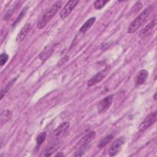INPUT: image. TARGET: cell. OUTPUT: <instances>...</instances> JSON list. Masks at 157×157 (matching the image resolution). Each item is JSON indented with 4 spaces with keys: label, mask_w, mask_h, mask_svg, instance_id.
<instances>
[{
    "label": "cell",
    "mask_w": 157,
    "mask_h": 157,
    "mask_svg": "<svg viewBox=\"0 0 157 157\" xmlns=\"http://www.w3.org/2000/svg\"><path fill=\"white\" fill-rule=\"evenodd\" d=\"M155 9V6L152 4L146 7L130 24L128 28V33L129 34L134 33L146 21L151 13Z\"/></svg>",
    "instance_id": "cell-1"
},
{
    "label": "cell",
    "mask_w": 157,
    "mask_h": 157,
    "mask_svg": "<svg viewBox=\"0 0 157 157\" xmlns=\"http://www.w3.org/2000/svg\"><path fill=\"white\" fill-rule=\"evenodd\" d=\"M148 77V72L145 69L139 71L135 77V83L139 86L144 83Z\"/></svg>",
    "instance_id": "cell-11"
},
{
    "label": "cell",
    "mask_w": 157,
    "mask_h": 157,
    "mask_svg": "<svg viewBox=\"0 0 157 157\" xmlns=\"http://www.w3.org/2000/svg\"><path fill=\"white\" fill-rule=\"evenodd\" d=\"M14 9H15L14 6H12L11 8H10V9L7 11V12L6 13V14L4 15V17H3V19H4V20H7L8 18H9L11 17V15H12V13H13Z\"/></svg>",
    "instance_id": "cell-23"
},
{
    "label": "cell",
    "mask_w": 157,
    "mask_h": 157,
    "mask_svg": "<svg viewBox=\"0 0 157 157\" xmlns=\"http://www.w3.org/2000/svg\"><path fill=\"white\" fill-rule=\"evenodd\" d=\"M113 99V95H109L102 99L98 105V111L99 113H105L110 107Z\"/></svg>",
    "instance_id": "cell-5"
},
{
    "label": "cell",
    "mask_w": 157,
    "mask_h": 157,
    "mask_svg": "<svg viewBox=\"0 0 157 157\" xmlns=\"http://www.w3.org/2000/svg\"><path fill=\"white\" fill-rule=\"evenodd\" d=\"M157 119V112L155 111L153 112L150 113L145 120L140 124L139 126V131L140 132H144L146 129H147L150 126H151Z\"/></svg>",
    "instance_id": "cell-4"
},
{
    "label": "cell",
    "mask_w": 157,
    "mask_h": 157,
    "mask_svg": "<svg viewBox=\"0 0 157 157\" xmlns=\"http://www.w3.org/2000/svg\"><path fill=\"white\" fill-rule=\"evenodd\" d=\"M125 139L123 137H120L117 139L111 145L109 149V155L110 156H115L120 150L121 146L124 144Z\"/></svg>",
    "instance_id": "cell-6"
},
{
    "label": "cell",
    "mask_w": 157,
    "mask_h": 157,
    "mask_svg": "<svg viewBox=\"0 0 157 157\" xmlns=\"http://www.w3.org/2000/svg\"><path fill=\"white\" fill-rule=\"evenodd\" d=\"M113 136L112 134H109L107 136H105L104 138H103L98 144V147L101 148H102L104 147H105L109 142H110L111 141V140L113 139Z\"/></svg>",
    "instance_id": "cell-16"
},
{
    "label": "cell",
    "mask_w": 157,
    "mask_h": 157,
    "mask_svg": "<svg viewBox=\"0 0 157 157\" xmlns=\"http://www.w3.org/2000/svg\"><path fill=\"white\" fill-rule=\"evenodd\" d=\"M31 28V25L30 23L26 24L21 28L20 31L18 33V34L16 37V41L17 42H20L21 41H22L25 39V37H26V36L27 35L28 32L29 31Z\"/></svg>",
    "instance_id": "cell-12"
},
{
    "label": "cell",
    "mask_w": 157,
    "mask_h": 157,
    "mask_svg": "<svg viewBox=\"0 0 157 157\" xmlns=\"http://www.w3.org/2000/svg\"><path fill=\"white\" fill-rule=\"evenodd\" d=\"M109 1L105 0H98L96 1L94 3V7L96 9L99 10L102 9Z\"/></svg>",
    "instance_id": "cell-19"
},
{
    "label": "cell",
    "mask_w": 157,
    "mask_h": 157,
    "mask_svg": "<svg viewBox=\"0 0 157 157\" xmlns=\"http://www.w3.org/2000/svg\"><path fill=\"white\" fill-rule=\"evenodd\" d=\"M59 144L58 142L53 143L50 146H49L45 150V151H44L42 156H51L55 151H56L57 150V149L59 148Z\"/></svg>",
    "instance_id": "cell-14"
},
{
    "label": "cell",
    "mask_w": 157,
    "mask_h": 157,
    "mask_svg": "<svg viewBox=\"0 0 157 157\" xmlns=\"http://www.w3.org/2000/svg\"><path fill=\"white\" fill-rule=\"evenodd\" d=\"M8 59H9V56L7 55V54H6V53H2L0 56L1 66H4L7 63Z\"/></svg>",
    "instance_id": "cell-21"
},
{
    "label": "cell",
    "mask_w": 157,
    "mask_h": 157,
    "mask_svg": "<svg viewBox=\"0 0 157 157\" xmlns=\"http://www.w3.org/2000/svg\"><path fill=\"white\" fill-rule=\"evenodd\" d=\"M26 10H27V7H25V8H24V9L22 10V11H21V12H20V13L19 14L18 17L17 18V19L15 20V21L13 23V24H12V26H13L17 25V24H18V23L21 21V20L22 19V18L24 17V15H25V13H26Z\"/></svg>",
    "instance_id": "cell-20"
},
{
    "label": "cell",
    "mask_w": 157,
    "mask_h": 157,
    "mask_svg": "<svg viewBox=\"0 0 157 157\" xmlns=\"http://www.w3.org/2000/svg\"><path fill=\"white\" fill-rule=\"evenodd\" d=\"M156 25V17L150 22L148 23V25H147L139 33V37L141 39H144L146 37H147L148 35H150L151 34V33L152 32V30L153 29V28H155V26Z\"/></svg>",
    "instance_id": "cell-10"
},
{
    "label": "cell",
    "mask_w": 157,
    "mask_h": 157,
    "mask_svg": "<svg viewBox=\"0 0 157 157\" xmlns=\"http://www.w3.org/2000/svg\"><path fill=\"white\" fill-rule=\"evenodd\" d=\"M16 80V78H13L12 80H10L9 83H7V84L6 85V86L2 88L1 91V99H2L3 96L7 93V92L10 89V88L12 86L13 84L14 83V82Z\"/></svg>",
    "instance_id": "cell-17"
},
{
    "label": "cell",
    "mask_w": 157,
    "mask_h": 157,
    "mask_svg": "<svg viewBox=\"0 0 157 157\" xmlns=\"http://www.w3.org/2000/svg\"><path fill=\"white\" fill-rule=\"evenodd\" d=\"M109 69V68H105L104 70L99 72L97 73L95 75H94L92 78H91L87 82V85L88 86H91L94 85L95 84L99 83L101 80H102L108 74Z\"/></svg>",
    "instance_id": "cell-9"
},
{
    "label": "cell",
    "mask_w": 157,
    "mask_h": 157,
    "mask_svg": "<svg viewBox=\"0 0 157 157\" xmlns=\"http://www.w3.org/2000/svg\"><path fill=\"white\" fill-rule=\"evenodd\" d=\"M12 111L10 110H6L2 112L0 116L1 126H2L8 121H9L12 117Z\"/></svg>",
    "instance_id": "cell-13"
},
{
    "label": "cell",
    "mask_w": 157,
    "mask_h": 157,
    "mask_svg": "<svg viewBox=\"0 0 157 157\" xmlns=\"http://www.w3.org/2000/svg\"><path fill=\"white\" fill-rule=\"evenodd\" d=\"M142 7V3H140V2H137L133 6V7L132 8L131 12H132L133 13H137Z\"/></svg>",
    "instance_id": "cell-22"
},
{
    "label": "cell",
    "mask_w": 157,
    "mask_h": 157,
    "mask_svg": "<svg viewBox=\"0 0 157 157\" xmlns=\"http://www.w3.org/2000/svg\"><path fill=\"white\" fill-rule=\"evenodd\" d=\"M64 156V153H62L61 152H60V153H58L55 155V156Z\"/></svg>",
    "instance_id": "cell-24"
},
{
    "label": "cell",
    "mask_w": 157,
    "mask_h": 157,
    "mask_svg": "<svg viewBox=\"0 0 157 157\" xmlns=\"http://www.w3.org/2000/svg\"><path fill=\"white\" fill-rule=\"evenodd\" d=\"M69 122H64L61 123L52 133V138L54 140L58 139L59 137L63 136L68 130L69 128Z\"/></svg>",
    "instance_id": "cell-7"
},
{
    "label": "cell",
    "mask_w": 157,
    "mask_h": 157,
    "mask_svg": "<svg viewBox=\"0 0 157 157\" xmlns=\"http://www.w3.org/2000/svg\"><path fill=\"white\" fill-rule=\"evenodd\" d=\"M96 21V18L95 17H92L88 19L87 21L85 22V23L80 27V31L82 34H85L94 24V23Z\"/></svg>",
    "instance_id": "cell-15"
},
{
    "label": "cell",
    "mask_w": 157,
    "mask_h": 157,
    "mask_svg": "<svg viewBox=\"0 0 157 157\" xmlns=\"http://www.w3.org/2000/svg\"><path fill=\"white\" fill-rule=\"evenodd\" d=\"M46 136H47L46 132H42L37 136V138H36V148H38L43 144V142L45 140Z\"/></svg>",
    "instance_id": "cell-18"
},
{
    "label": "cell",
    "mask_w": 157,
    "mask_h": 157,
    "mask_svg": "<svg viewBox=\"0 0 157 157\" xmlns=\"http://www.w3.org/2000/svg\"><path fill=\"white\" fill-rule=\"evenodd\" d=\"M96 136V132L94 131H91L86 134L85 136H83L77 143L76 147L79 148L78 150L74 155L75 156H81L80 153H82V155L84 153V151L86 149V147H87L88 144Z\"/></svg>",
    "instance_id": "cell-3"
},
{
    "label": "cell",
    "mask_w": 157,
    "mask_h": 157,
    "mask_svg": "<svg viewBox=\"0 0 157 157\" xmlns=\"http://www.w3.org/2000/svg\"><path fill=\"white\" fill-rule=\"evenodd\" d=\"M62 6V2L58 1L55 2L52 6L48 8L43 14L40 19L39 20L37 27L39 29H42L46 26L48 23L52 20V18L55 16V15L58 12Z\"/></svg>",
    "instance_id": "cell-2"
},
{
    "label": "cell",
    "mask_w": 157,
    "mask_h": 157,
    "mask_svg": "<svg viewBox=\"0 0 157 157\" xmlns=\"http://www.w3.org/2000/svg\"><path fill=\"white\" fill-rule=\"evenodd\" d=\"M78 3V1H68L59 13V17L61 19H65L75 7Z\"/></svg>",
    "instance_id": "cell-8"
}]
</instances>
